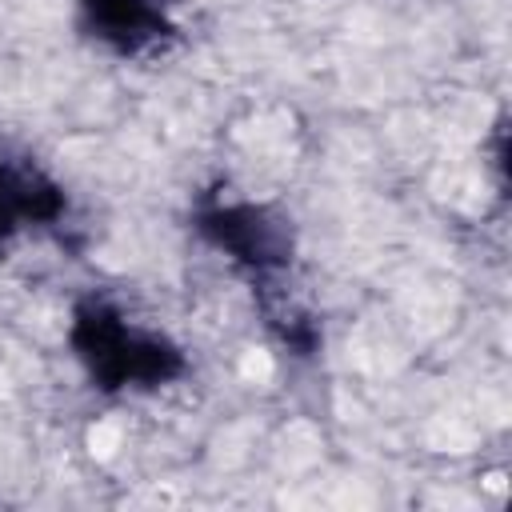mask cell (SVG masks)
Here are the masks:
<instances>
[{"mask_svg": "<svg viewBox=\"0 0 512 512\" xmlns=\"http://www.w3.org/2000/svg\"><path fill=\"white\" fill-rule=\"evenodd\" d=\"M68 344L100 392L156 388L184 372V356L176 344L128 324L124 312L104 296L76 300Z\"/></svg>", "mask_w": 512, "mask_h": 512, "instance_id": "cell-1", "label": "cell"}, {"mask_svg": "<svg viewBox=\"0 0 512 512\" xmlns=\"http://www.w3.org/2000/svg\"><path fill=\"white\" fill-rule=\"evenodd\" d=\"M196 232L232 256L256 288H276L280 272L292 260V240L284 220H276L268 208L256 204H228V200H204L196 208Z\"/></svg>", "mask_w": 512, "mask_h": 512, "instance_id": "cell-2", "label": "cell"}, {"mask_svg": "<svg viewBox=\"0 0 512 512\" xmlns=\"http://www.w3.org/2000/svg\"><path fill=\"white\" fill-rule=\"evenodd\" d=\"M80 24L116 56H148L176 36L164 0H80Z\"/></svg>", "mask_w": 512, "mask_h": 512, "instance_id": "cell-3", "label": "cell"}, {"mask_svg": "<svg viewBox=\"0 0 512 512\" xmlns=\"http://www.w3.org/2000/svg\"><path fill=\"white\" fill-rule=\"evenodd\" d=\"M64 212V192L32 160L0 152V252L24 224H52Z\"/></svg>", "mask_w": 512, "mask_h": 512, "instance_id": "cell-4", "label": "cell"}]
</instances>
